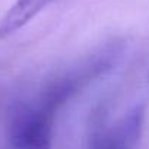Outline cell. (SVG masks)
I'll use <instances>...</instances> for the list:
<instances>
[{
  "instance_id": "1",
  "label": "cell",
  "mask_w": 149,
  "mask_h": 149,
  "mask_svg": "<svg viewBox=\"0 0 149 149\" xmlns=\"http://www.w3.org/2000/svg\"><path fill=\"white\" fill-rule=\"evenodd\" d=\"M61 98L51 89L38 104H16L9 117V142L13 149H51L53 120Z\"/></svg>"
},
{
  "instance_id": "2",
  "label": "cell",
  "mask_w": 149,
  "mask_h": 149,
  "mask_svg": "<svg viewBox=\"0 0 149 149\" xmlns=\"http://www.w3.org/2000/svg\"><path fill=\"white\" fill-rule=\"evenodd\" d=\"M145 110L136 105L118 123L95 139L94 149H133L143 127Z\"/></svg>"
},
{
  "instance_id": "3",
  "label": "cell",
  "mask_w": 149,
  "mask_h": 149,
  "mask_svg": "<svg viewBox=\"0 0 149 149\" xmlns=\"http://www.w3.org/2000/svg\"><path fill=\"white\" fill-rule=\"evenodd\" d=\"M53 2L54 0H16L0 21V40H6L22 29Z\"/></svg>"
}]
</instances>
